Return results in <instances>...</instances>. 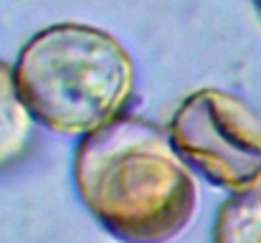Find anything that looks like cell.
Instances as JSON below:
<instances>
[{
  "mask_svg": "<svg viewBox=\"0 0 261 243\" xmlns=\"http://www.w3.org/2000/svg\"><path fill=\"white\" fill-rule=\"evenodd\" d=\"M13 71L36 122L61 134H87L114 119L135 86L122 43L84 23H54L31 36Z\"/></svg>",
  "mask_w": 261,
  "mask_h": 243,
  "instance_id": "cell-2",
  "label": "cell"
},
{
  "mask_svg": "<svg viewBox=\"0 0 261 243\" xmlns=\"http://www.w3.org/2000/svg\"><path fill=\"white\" fill-rule=\"evenodd\" d=\"M74 185L89 213L122 243H170L193 221L198 185L158 124L117 114L82 134Z\"/></svg>",
  "mask_w": 261,
  "mask_h": 243,
  "instance_id": "cell-1",
  "label": "cell"
},
{
  "mask_svg": "<svg viewBox=\"0 0 261 243\" xmlns=\"http://www.w3.org/2000/svg\"><path fill=\"white\" fill-rule=\"evenodd\" d=\"M213 243H261V182L233 190L221 203L213 223Z\"/></svg>",
  "mask_w": 261,
  "mask_h": 243,
  "instance_id": "cell-5",
  "label": "cell"
},
{
  "mask_svg": "<svg viewBox=\"0 0 261 243\" xmlns=\"http://www.w3.org/2000/svg\"><path fill=\"white\" fill-rule=\"evenodd\" d=\"M256 3H259V10H261V0H256Z\"/></svg>",
  "mask_w": 261,
  "mask_h": 243,
  "instance_id": "cell-6",
  "label": "cell"
},
{
  "mask_svg": "<svg viewBox=\"0 0 261 243\" xmlns=\"http://www.w3.org/2000/svg\"><path fill=\"white\" fill-rule=\"evenodd\" d=\"M33 112L25 104L15 71L0 61V167L18 160L33 134Z\"/></svg>",
  "mask_w": 261,
  "mask_h": 243,
  "instance_id": "cell-4",
  "label": "cell"
},
{
  "mask_svg": "<svg viewBox=\"0 0 261 243\" xmlns=\"http://www.w3.org/2000/svg\"><path fill=\"white\" fill-rule=\"evenodd\" d=\"M168 134L180 157L213 185L233 193L261 182V122L233 94H188L173 112Z\"/></svg>",
  "mask_w": 261,
  "mask_h": 243,
  "instance_id": "cell-3",
  "label": "cell"
}]
</instances>
